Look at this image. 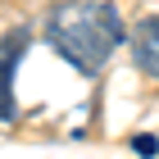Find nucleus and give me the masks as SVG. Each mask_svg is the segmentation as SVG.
<instances>
[{"instance_id":"nucleus-1","label":"nucleus","mask_w":159,"mask_h":159,"mask_svg":"<svg viewBox=\"0 0 159 159\" xmlns=\"http://www.w3.org/2000/svg\"><path fill=\"white\" fill-rule=\"evenodd\" d=\"M46 41L77 73H100L123 46V18L105 0H64L46 18Z\"/></svg>"},{"instance_id":"nucleus-2","label":"nucleus","mask_w":159,"mask_h":159,"mask_svg":"<svg viewBox=\"0 0 159 159\" xmlns=\"http://www.w3.org/2000/svg\"><path fill=\"white\" fill-rule=\"evenodd\" d=\"M23 50H27V27H18L0 41V123L14 118V68L23 59Z\"/></svg>"},{"instance_id":"nucleus-3","label":"nucleus","mask_w":159,"mask_h":159,"mask_svg":"<svg viewBox=\"0 0 159 159\" xmlns=\"http://www.w3.org/2000/svg\"><path fill=\"white\" fill-rule=\"evenodd\" d=\"M132 59L146 77H159V18H141L132 32Z\"/></svg>"},{"instance_id":"nucleus-4","label":"nucleus","mask_w":159,"mask_h":159,"mask_svg":"<svg viewBox=\"0 0 159 159\" xmlns=\"http://www.w3.org/2000/svg\"><path fill=\"white\" fill-rule=\"evenodd\" d=\"M132 146H136V150H146V155H150V150H159V141H155V136H136Z\"/></svg>"}]
</instances>
